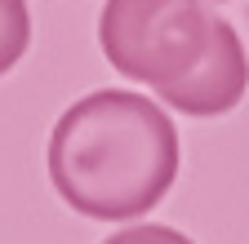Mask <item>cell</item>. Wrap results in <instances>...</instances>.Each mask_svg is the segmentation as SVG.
<instances>
[{"label":"cell","mask_w":249,"mask_h":244,"mask_svg":"<svg viewBox=\"0 0 249 244\" xmlns=\"http://www.w3.org/2000/svg\"><path fill=\"white\" fill-rule=\"evenodd\" d=\"M178 129L134 89H98L58 115L49 182L62 204L93 222H134L160 204L178 178Z\"/></svg>","instance_id":"1"},{"label":"cell","mask_w":249,"mask_h":244,"mask_svg":"<svg viewBox=\"0 0 249 244\" xmlns=\"http://www.w3.org/2000/svg\"><path fill=\"white\" fill-rule=\"evenodd\" d=\"M31 45V14L27 0H0V76H5Z\"/></svg>","instance_id":"4"},{"label":"cell","mask_w":249,"mask_h":244,"mask_svg":"<svg viewBox=\"0 0 249 244\" xmlns=\"http://www.w3.org/2000/svg\"><path fill=\"white\" fill-rule=\"evenodd\" d=\"M245 89H249V53H245V45H240V36H236V27H231L227 18H218V22H213L209 53L200 58V67L187 76V80L160 89V102H169V107L182 111V115L205 120V115L231 111V107L245 98Z\"/></svg>","instance_id":"3"},{"label":"cell","mask_w":249,"mask_h":244,"mask_svg":"<svg viewBox=\"0 0 249 244\" xmlns=\"http://www.w3.org/2000/svg\"><path fill=\"white\" fill-rule=\"evenodd\" d=\"M103 244H192L182 231H174V227H120L116 235H107Z\"/></svg>","instance_id":"5"},{"label":"cell","mask_w":249,"mask_h":244,"mask_svg":"<svg viewBox=\"0 0 249 244\" xmlns=\"http://www.w3.org/2000/svg\"><path fill=\"white\" fill-rule=\"evenodd\" d=\"M213 22L218 14L205 9V0H107L98 45L124 80L151 84L160 94L200 67Z\"/></svg>","instance_id":"2"}]
</instances>
